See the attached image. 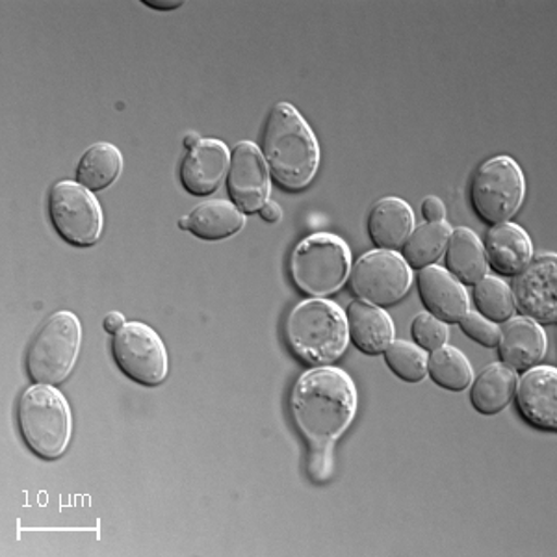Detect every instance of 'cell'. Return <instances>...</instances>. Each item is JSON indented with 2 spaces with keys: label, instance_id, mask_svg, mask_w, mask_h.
<instances>
[{
  "label": "cell",
  "instance_id": "obj_24",
  "mask_svg": "<svg viewBox=\"0 0 557 557\" xmlns=\"http://www.w3.org/2000/svg\"><path fill=\"white\" fill-rule=\"evenodd\" d=\"M450 235L451 227L446 222L422 223L401 247V259L412 270L435 267V262L443 257Z\"/></svg>",
  "mask_w": 557,
  "mask_h": 557
},
{
  "label": "cell",
  "instance_id": "obj_25",
  "mask_svg": "<svg viewBox=\"0 0 557 557\" xmlns=\"http://www.w3.org/2000/svg\"><path fill=\"white\" fill-rule=\"evenodd\" d=\"M428 375L435 385L448 393H462L469 388L474 377V370L469 359L459 349L443 346L431 351L428 359Z\"/></svg>",
  "mask_w": 557,
  "mask_h": 557
},
{
  "label": "cell",
  "instance_id": "obj_12",
  "mask_svg": "<svg viewBox=\"0 0 557 557\" xmlns=\"http://www.w3.org/2000/svg\"><path fill=\"white\" fill-rule=\"evenodd\" d=\"M225 178L231 203L242 214H257L270 199V172L259 147L251 141L235 147Z\"/></svg>",
  "mask_w": 557,
  "mask_h": 557
},
{
  "label": "cell",
  "instance_id": "obj_31",
  "mask_svg": "<svg viewBox=\"0 0 557 557\" xmlns=\"http://www.w3.org/2000/svg\"><path fill=\"white\" fill-rule=\"evenodd\" d=\"M127 325V320L121 312H108L104 320H102V327L107 331L108 335H117L123 327Z\"/></svg>",
  "mask_w": 557,
  "mask_h": 557
},
{
  "label": "cell",
  "instance_id": "obj_4",
  "mask_svg": "<svg viewBox=\"0 0 557 557\" xmlns=\"http://www.w3.org/2000/svg\"><path fill=\"white\" fill-rule=\"evenodd\" d=\"M17 428L26 448L45 461L64 456L73 435V417L57 386L34 385L17 401Z\"/></svg>",
  "mask_w": 557,
  "mask_h": 557
},
{
  "label": "cell",
  "instance_id": "obj_26",
  "mask_svg": "<svg viewBox=\"0 0 557 557\" xmlns=\"http://www.w3.org/2000/svg\"><path fill=\"white\" fill-rule=\"evenodd\" d=\"M475 312L493 323H504L513 318L515 305L511 288L502 278L485 275L472 290Z\"/></svg>",
  "mask_w": 557,
  "mask_h": 557
},
{
  "label": "cell",
  "instance_id": "obj_6",
  "mask_svg": "<svg viewBox=\"0 0 557 557\" xmlns=\"http://www.w3.org/2000/svg\"><path fill=\"white\" fill-rule=\"evenodd\" d=\"M83 344V325L70 311L54 312L26 351V374L34 385H62L70 377Z\"/></svg>",
  "mask_w": 557,
  "mask_h": 557
},
{
  "label": "cell",
  "instance_id": "obj_22",
  "mask_svg": "<svg viewBox=\"0 0 557 557\" xmlns=\"http://www.w3.org/2000/svg\"><path fill=\"white\" fill-rule=\"evenodd\" d=\"M246 225L242 214L231 201H205L188 215V233L199 240L218 242L238 235Z\"/></svg>",
  "mask_w": 557,
  "mask_h": 557
},
{
  "label": "cell",
  "instance_id": "obj_1",
  "mask_svg": "<svg viewBox=\"0 0 557 557\" xmlns=\"http://www.w3.org/2000/svg\"><path fill=\"white\" fill-rule=\"evenodd\" d=\"M292 422L309 448V475L317 483L331 475L333 446L357 414V388L341 368H312L292 386Z\"/></svg>",
  "mask_w": 557,
  "mask_h": 557
},
{
  "label": "cell",
  "instance_id": "obj_14",
  "mask_svg": "<svg viewBox=\"0 0 557 557\" xmlns=\"http://www.w3.org/2000/svg\"><path fill=\"white\" fill-rule=\"evenodd\" d=\"M228 164L231 152L223 141L214 138L201 139L194 149L184 154L178 168V178L190 196H212L222 186L223 178L227 177Z\"/></svg>",
  "mask_w": 557,
  "mask_h": 557
},
{
  "label": "cell",
  "instance_id": "obj_32",
  "mask_svg": "<svg viewBox=\"0 0 557 557\" xmlns=\"http://www.w3.org/2000/svg\"><path fill=\"white\" fill-rule=\"evenodd\" d=\"M259 214L264 222L277 223L281 222V218H283V210H281V207H278L275 201H270V199H268L264 207L259 210Z\"/></svg>",
  "mask_w": 557,
  "mask_h": 557
},
{
  "label": "cell",
  "instance_id": "obj_35",
  "mask_svg": "<svg viewBox=\"0 0 557 557\" xmlns=\"http://www.w3.org/2000/svg\"><path fill=\"white\" fill-rule=\"evenodd\" d=\"M178 228H183V231H188V215H183V218L178 220Z\"/></svg>",
  "mask_w": 557,
  "mask_h": 557
},
{
  "label": "cell",
  "instance_id": "obj_27",
  "mask_svg": "<svg viewBox=\"0 0 557 557\" xmlns=\"http://www.w3.org/2000/svg\"><path fill=\"white\" fill-rule=\"evenodd\" d=\"M383 359L391 372L404 383H422L428 375V357L424 349L406 341H393L383 351Z\"/></svg>",
  "mask_w": 557,
  "mask_h": 557
},
{
  "label": "cell",
  "instance_id": "obj_7",
  "mask_svg": "<svg viewBox=\"0 0 557 557\" xmlns=\"http://www.w3.org/2000/svg\"><path fill=\"white\" fill-rule=\"evenodd\" d=\"M469 196L483 223L493 227L509 222L524 203V173L511 157H493L478 165L470 178Z\"/></svg>",
  "mask_w": 557,
  "mask_h": 557
},
{
  "label": "cell",
  "instance_id": "obj_5",
  "mask_svg": "<svg viewBox=\"0 0 557 557\" xmlns=\"http://www.w3.org/2000/svg\"><path fill=\"white\" fill-rule=\"evenodd\" d=\"M351 251L348 244L331 233L307 236L292 249L288 272L292 285L307 298L325 299L348 281Z\"/></svg>",
  "mask_w": 557,
  "mask_h": 557
},
{
  "label": "cell",
  "instance_id": "obj_29",
  "mask_svg": "<svg viewBox=\"0 0 557 557\" xmlns=\"http://www.w3.org/2000/svg\"><path fill=\"white\" fill-rule=\"evenodd\" d=\"M457 325L461 327L465 335L483 346V348H496L498 336H500V327L496 323L485 320L482 314L469 311L459 320Z\"/></svg>",
  "mask_w": 557,
  "mask_h": 557
},
{
  "label": "cell",
  "instance_id": "obj_30",
  "mask_svg": "<svg viewBox=\"0 0 557 557\" xmlns=\"http://www.w3.org/2000/svg\"><path fill=\"white\" fill-rule=\"evenodd\" d=\"M422 215L428 223L444 222V215H446V209L444 203L435 196L425 197L422 201Z\"/></svg>",
  "mask_w": 557,
  "mask_h": 557
},
{
  "label": "cell",
  "instance_id": "obj_28",
  "mask_svg": "<svg viewBox=\"0 0 557 557\" xmlns=\"http://www.w3.org/2000/svg\"><path fill=\"white\" fill-rule=\"evenodd\" d=\"M448 325L430 312H420L411 323V338L414 346L424 351H437L448 343Z\"/></svg>",
  "mask_w": 557,
  "mask_h": 557
},
{
  "label": "cell",
  "instance_id": "obj_9",
  "mask_svg": "<svg viewBox=\"0 0 557 557\" xmlns=\"http://www.w3.org/2000/svg\"><path fill=\"white\" fill-rule=\"evenodd\" d=\"M112 357L121 374L136 385L152 388L168 377V349L159 333L147 323L127 322L112 338Z\"/></svg>",
  "mask_w": 557,
  "mask_h": 557
},
{
  "label": "cell",
  "instance_id": "obj_3",
  "mask_svg": "<svg viewBox=\"0 0 557 557\" xmlns=\"http://www.w3.org/2000/svg\"><path fill=\"white\" fill-rule=\"evenodd\" d=\"M283 336L294 357L307 367H331L348 349L346 314L330 299H307L288 312Z\"/></svg>",
  "mask_w": 557,
  "mask_h": 557
},
{
  "label": "cell",
  "instance_id": "obj_20",
  "mask_svg": "<svg viewBox=\"0 0 557 557\" xmlns=\"http://www.w3.org/2000/svg\"><path fill=\"white\" fill-rule=\"evenodd\" d=\"M446 272L461 285H475L487 275L483 244L472 228L457 227L446 244Z\"/></svg>",
  "mask_w": 557,
  "mask_h": 557
},
{
  "label": "cell",
  "instance_id": "obj_18",
  "mask_svg": "<svg viewBox=\"0 0 557 557\" xmlns=\"http://www.w3.org/2000/svg\"><path fill=\"white\" fill-rule=\"evenodd\" d=\"M344 314L348 323L349 343H354L361 354L370 357L383 355L393 343V318L386 314L385 309L362 299H355Z\"/></svg>",
  "mask_w": 557,
  "mask_h": 557
},
{
  "label": "cell",
  "instance_id": "obj_11",
  "mask_svg": "<svg viewBox=\"0 0 557 557\" xmlns=\"http://www.w3.org/2000/svg\"><path fill=\"white\" fill-rule=\"evenodd\" d=\"M511 296L515 309L533 322L554 325L557 322V257L539 255L537 259L517 273Z\"/></svg>",
  "mask_w": 557,
  "mask_h": 557
},
{
  "label": "cell",
  "instance_id": "obj_33",
  "mask_svg": "<svg viewBox=\"0 0 557 557\" xmlns=\"http://www.w3.org/2000/svg\"><path fill=\"white\" fill-rule=\"evenodd\" d=\"M141 4L147 8H152V10H157V12H172V10H177V8L183 7V2H177V0H160V2L144 0Z\"/></svg>",
  "mask_w": 557,
  "mask_h": 557
},
{
  "label": "cell",
  "instance_id": "obj_19",
  "mask_svg": "<svg viewBox=\"0 0 557 557\" xmlns=\"http://www.w3.org/2000/svg\"><path fill=\"white\" fill-rule=\"evenodd\" d=\"M368 236L381 251H398L414 228V212L398 197H383L368 214Z\"/></svg>",
  "mask_w": 557,
  "mask_h": 557
},
{
  "label": "cell",
  "instance_id": "obj_10",
  "mask_svg": "<svg viewBox=\"0 0 557 557\" xmlns=\"http://www.w3.org/2000/svg\"><path fill=\"white\" fill-rule=\"evenodd\" d=\"M349 290L368 304L388 309L406 298L411 288V268L394 251H370L349 270Z\"/></svg>",
  "mask_w": 557,
  "mask_h": 557
},
{
  "label": "cell",
  "instance_id": "obj_21",
  "mask_svg": "<svg viewBox=\"0 0 557 557\" xmlns=\"http://www.w3.org/2000/svg\"><path fill=\"white\" fill-rule=\"evenodd\" d=\"M517 374L502 362L488 364L482 374L470 383V406L483 417L500 414L515 396Z\"/></svg>",
  "mask_w": 557,
  "mask_h": 557
},
{
  "label": "cell",
  "instance_id": "obj_15",
  "mask_svg": "<svg viewBox=\"0 0 557 557\" xmlns=\"http://www.w3.org/2000/svg\"><path fill=\"white\" fill-rule=\"evenodd\" d=\"M496 348L504 367L515 374H524L543 362L548 341L541 323L524 317L509 318L502 325Z\"/></svg>",
  "mask_w": 557,
  "mask_h": 557
},
{
  "label": "cell",
  "instance_id": "obj_2",
  "mask_svg": "<svg viewBox=\"0 0 557 557\" xmlns=\"http://www.w3.org/2000/svg\"><path fill=\"white\" fill-rule=\"evenodd\" d=\"M270 177L285 191H301L317 177L320 146L311 125L290 102L273 104L262 133Z\"/></svg>",
  "mask_w": 557,
  "mask_h": 557
},
{
  "label": "cell",
  "instance_id": "obj_16",
  "mask_svg": "<svg viewBox=\"0 0 557 557\" xmlns=\"http://www.w3.org/2000/svg\"><path fill=\"white\" fill-rule=\"evenodd\" d=\"M417 286L425 312L438 318L446 325L459 323L469 312V294L444 268L428 267L418 270Z\"/></svg>",
  "mask_w": 557,
  "mask_h": 557
},
{
  "label": "cell",
  "instance_id": "obj_23",
  "mask_svg": "<svg viewBox=\"0 0 557 557\" xmlns=\"http://www.w3.org/2000/svg\"><path fill=\"white\" fill-rule=\"evenodd\" d=\"M123 172V157L117 147L99 141L88 147L76 164V183L86 190L102 191L110 188Z\"/></svg>",
  "mask_w": 557,
  "mask_h": 557
},
{
  "label": "cell",
  "instance_id": "obj_8",
  "mask_svg": "<svg viewBox=\"0 0 557 557\" xmlns=\"http://www.w3.org/2000/svg\"><path fill=\"white\" fill-rule=\"evenodd\" d=\"M49 220L70 246L86 249L101 240L104 218L96 196L73 181H60L49 191Z\"/></svg>",
  "mask_w": 557,
  "mask_h": 557
},
{
  "label": "cell",
  "instance_id": "obj_34",
  "mask_svg": "<svg viewBox=\"0 0 557 557\" xmlns=\"http://www.w3.org/2000/svg\"><path fill=\"white\" fill-rule=\"evenodd\" d=\"M201 136L196 133L186 134L183 139V146L186 147V151H190V149H194V147L201 141Z\"/></svg>",
  "mask_w": 557,
  "mask_h": 557
},
{
  "label": "cell",
  "instance_id": "obj_13",
  "mask_svg": "<svg viewBox=\"0 0 557 557\" xmlns=\"http://www.w3.org/2000/svg\"><path fill=\"white\" fill-rule=\"evenodd\" d=\"M517 409L525 424L539 431H557V370L535 367L522 374L515 386Z\"/></svg>",
  "mask_w": 557,
  "mask_h": 557
},
{
  "label": "cell",
  "instance_id": "obj_17",
  "mask_svg": "<svg viewBox=\"0 0 557 557\" xmlns=\"http://www.w3.org/2000/svg\"><path fill=\"white\" fill-rule=\"evenodd\" d=\"M483 251L488 268L502 277H515L532 262V238L515 223H498L488 228Z\"/></svg>",
  "mask_w": 557,
  "mask_h": 557
}]
</instances>
